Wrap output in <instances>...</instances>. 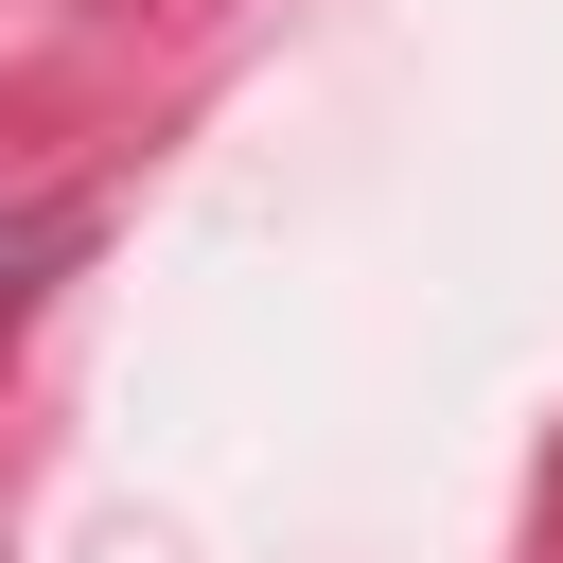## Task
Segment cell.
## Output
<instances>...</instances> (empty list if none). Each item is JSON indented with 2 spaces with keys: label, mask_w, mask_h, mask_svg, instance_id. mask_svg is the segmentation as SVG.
I'll use <instances>...</instances> for the list:
<instances>
[{
  "label": "cell",
  "mask_w": 563,
  "mask_h": 563,
  "mask_svg": "<svg viewBox=\"0 0 563 563\" xmlns=\"http://www.w3.org/2000/svg\"><path fill=\"white\" fill-rule=\"evenodd\" d=\"M53 264H88V211H18V229H0V317H18Z\"/></svg>",
  "instance_id": "6da1fadb"
}]
</instances>
